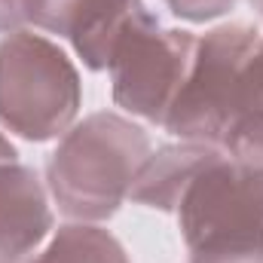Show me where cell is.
<instances>
[{
	"instance_id": "1",
	"label": "cell",
	"mask_w": 263,
	"mask_h": 263,
	"mask_svg": "<svg viewBox=\"0 0 263 263\" xmlns=\"http://www.w3.org/2000/svg\"><path fill=\"white\" fill-rule=\"evenodd\" d=\"M153 153L150 135L114 110L89 114L62 135L46 162V190L77 223H101L129 199L132 181Z\"/></svg>"
},
{
	"instance_id": "2",
	"label": "cell",
	"mask_w": 263,
	"mask_h": 263,
	"mask_svg": "<svg viewBox=\"0 0 263 263\" xmlns=\"http://www.w3.org/2000/svg\"><path fill=\"white\" fill-rule=\"evenodd\" d=\"M190 263H263V168L214 156L175 208Z\"/></svg>"
},
{
	"instance_id": "3",
	"label": "cell",
	"mask_w": 263,
	"mask_h": 263,
	"mask_svg": "<svg viewBox=\"0 0 263 263\" xmlns=\"http://www.w3.org/2000/svg\"><path fill=\"white\" fill-rule=\"evenodd\" d=\"M80 104V73L59 43L28 28L0 40V126L43 144L73 126Z\"/></svg>"
},
{
	"instance_id": "4",
	"label": "cell",
	"mask_w": 263,
	"mask_h": 263,
	"mask_svg": "<svg viewBox=\"0 0 263 263\" xmlns=\"http://www.w3.org/2000/svg\"><path fill=\"white\" fill-rule=\"evenodd\" d=\"M257 40L260 31L248 22H223L196 37V52L165 117V132L178 141L223 150L230 129L245 114V67Z\"/></svg>"
},
{
	"instance_id": "5",
	"label": "cell",
	"mask_w": 263,
	"mask_h": 263,
	"mask_svg": "<svg viewBox=\"0 0 263 263\" xmlns=\"http://www.w3.org/2000/svg\"><path fill=\"white\" fill-rule=\"evenodd\" d=\"M196 37L184 28H162L153 12L141 15L114 46L107 62L114 104L126 114L165 126V117L187 80Z\"/></svg>"
},
{
	"instance_id": "6",
	"label": "cell",
	"mask_w": 263,
	"mask_h": 263,
	"mask_svg": "<svg viewBox=\"0 0 263 263\" xmlns=\"http://www.w3.org/2000/svg\"><path fill=\"white\" fill-rule=\"evenodd\" d=\"M147 12L144 0H28V22L70 40L89 70H107L120 37Z\"/></svg>"
},
{
	"instance_id": "7",
	"label": "cell",
	"mask_w": 263,
	"mask_h": 263,
	"mask_svg": "<svg viewBox=\"0 0 263 263\" xmlns=\"http://www.w3.org/2000/svg\"><path fill=\"white\" fill-rule=\"evenodd\" d=\"M52 233V208L40 175L0 162V263H28Z\"/></svg>"
},
{
	"instance_id": "8",
	"label": "cell",
	"mask_w": 263,
	"mask_h": 263,
	"mask_svg": "<svg viewBox=\"0 0 263 263\" xmlns=\"http://www.w3.org/2000/svg\"><path fill=\"white\" fill-rule=\"evenodd\" d=\"M220 153L223 150L196 144V141H178V144L156 147L147 156V162L141 165V172L135 175L129 199L144 208L175 211L184 190L190 187V181Z\"/></svg>"
},
{
	"instance_id": "9",
	"label": "cell",
	"mask_w": 263,
	"mask_h": 263,
	"mask_svg": "<svg viewBox=\"0 0 263 263\" xmlns=\"http://www.w3.org/2000/svg\"><path fill=\"white\" fill-rule=\"evenodd\" d=\"M28 263H132L120 239L98 223L70 220L55 230L49 245Z\"/></svg>"
},
{
	"instance_id": "10",
	"label": "cell",
	"mask_w": 263,
	"mask_h": 263,
	"mask_svg": "<svg viewBox=\"0 0 263 263\" xmlns=\"http://www.w3.org/2000/svg\"><path fill=\"white\" fill-rule=\"evenodd\" d=\"M236 3H239V0H165V6H168L178 18H184V22H190V25L214 22V18L227 15Z\"/></svg>"
},
{
	"instance_id": "11",
	"label": "cell",
	"mask_w": 263,
	"mask_h": 263,
	"mask_svg": "<svg viewBox=\"0 0 263 263\" xmlns=\"http://www.w3.org/2000/svg\"><path fill=\"white\" fill-rule=\"evenodd\" d=\"M245 110H263V31L245 67Z\"/></svg>"
},
{
	"instance_id": "12",
	"label": "cell",
	"mask_w": 263,
	"mask_h": 263,
	"mask_svg": "<svg viewBox=\"0 0 263 263\" xmlns=\"http://www.w3.org/2000/svg\"><path fill=\"white\" fill-rule=\"evenodd\" d=\"M28 22V0H0V34H15L25 31Z\"/></svg>"
},
{
	"instance_id": "13",
	"label": "cell",
	"mask_w": 263,
	"mask_h": 263,
	"mask_svg": "<svg viewBox=\"0 0 263 263\" xmlns=\"http://www.w3.org/2000/svg\"><path fill=\"white\" fill-rule=\"evenodd\" d=\"M18 159V153H15V147L0 135V162H15Z\"/></svg>"
},
{
	"instance_id": "14",
	"label": "cell",
	"mask_w": 263,
	"mask_h": 263,
	"mask_svg": "<svg viewBox=\"0 0 263 263\" xmlns=\"http://www.w3.org/2000/svg\"><path fill=\"white\" fill-rule=\"evenodd\" d=\"M251 6H254V9H257V12L263 15V0H251Z\"/></svg>"
}]
</instances>
